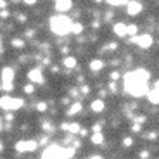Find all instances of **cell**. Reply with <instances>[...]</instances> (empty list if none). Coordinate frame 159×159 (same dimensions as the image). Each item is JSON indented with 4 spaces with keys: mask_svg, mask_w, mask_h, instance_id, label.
<instances>
[{
    "mask_svg": "<svg viewBox=\"0 0 159 159\" xmlns=\"http://www.w3.org/2000/svg\"><path fill=\"white\" fill-rule=\"evenodd\" d=\"M0 17H2V19H7V17H9V12H7V11H0Z\"/></svg>",
    "mask_w": 159,
    "mask_h": 159,
    "instance_id": "cell-28",
    "label": "cell"
},
{
    "mask_svg": "<svg viewBox=\"0 0 159 159\" xmlns=\"http://www.w3.org/2000/svg\"><path fill=\"white\" fill-rule=\"evenodd\" d=\"M5 119H9V121L12 119V114H11V112H7V114H5Z\"/></svg>",
    "mask_w": 159,
    "mask_h": 159,
    "instance_id": "cell-38",
    "label": "cell"
},
{
    "mask_svg": "<svg viewBox=\"0 0 159 159\" xmlns=\"http://www.w3.org/2000/svg\"><path fill=\"white\" fill-rule=\"evenodd\" d=\"M111 5H123V4H126V0H107Z\"/></svg>",
    "mask_w": 159,
    "mask_h": 159,
    "instance_id": "cell-24",
    "label": "cell"
},
{
    "mask_svg": "<svg viewBox=\"0 0 159 159\" xmlns=\"http://www.w3.org/2000/svg\"><path fill=\"white\" fill-rule=\"evenodd\" d=\"M36 147H38V142H35V140H19L16 143V151L21 152V154H24V152H33Z\"/></svg>",
    "mask_w": 159,
    "mask_h": 159,
    "instance_id": "cell-5",
    "label": "cell"
},
{
    "mask_svg": "<svg viewBox=\"0 0 159 159\" xmlns=\"http://www.w3.org/2000/svg\"><path fill=\"white\" fill-rule=\"evenodd\" d=\"M81 109H83L81 102H75V104H71V107L68 109V116H76L78 112H81Z\"/></svg>",
    "mask_w": 159,
    "mask_h": 159,
    "instance_id": "cell-13",
    "label": "cell"
},
{
    "mask_svg": "<svg viewBox=\"0 0 159 159\" xmlns=\"http://www.w3.org/2000/svg\"><path fill=\"white\" fill-rule=\"evenodd\" d=\"M64 66L66 68H69V69H73V68H76V59L73 56H68V57H64Z\"/></svg>",
    "mask_w": 159,
    "mask_h": 159,
    "instance_id": "cell-16",
    "label": "cell"
},
{
    "mask_svg": "<svg viewBox=\"0 0 159 159\" xmlns=\"http://www.w3.org/2000/svg\"><path fill=\"white\" fill-rule=\"evenodd\" d=\"M88 92H90L88 85H83V87H81V93H88Z\"/></svg>",
    "mask_w": 159,
    "mask_h": 159,
    "instance_id": "cell-31",
    "label": "cell"
},
{
    "mask_svg": "<svg viewBox=\"0 0 159 159\" xmlns=\"http://www.w3.org/2000/svg\"><path fill=\"white\" fill-rule=\"evenodd\" d=\"M104 107H106V104H104L102 99H97V100L92 102V111H93V112H102Z\"/></svg>",
    "mask_w": 159,
    "mask_h": 159,
    "instance_id": "cell-12",
    "label": "cell"
},
{
    "mask_svg": "<svg viewBox=\"0 0 159 159\" xmlns=\"http://www.w3.org/2000/svg\"><path fill=\"white\" fill-rule=\"evenodd\" d=\"M12 80H14V71H12L11 68H4V69H2V85L12 83Z\"/></svg>",
    "mask_w": 159,
    "mask_h": 159,
    "instance_id": "cell-11",
    "label": "cell"
},
{
    "mask_svg": "<svg viewBox=\"0 0 159 159\" xmlns=\"http://www.w3.org/2000/svg\"><path fill=\"white\" fill-rule=\"evenodd\" d=\"M5 5H7V2L5 0H0V9H5Z\"/></svg>",
    "mask_w": 159,
    "mask_h": 159,
    "instance_id": "cell-35",
    "label": "cell"
},
{
    "mask_svg": "<svg viewBox=\"0 0 159 159\" xmlns=\"http://www.w3.org/2000/svg\"><path fill=\"white\" fill-rule=\"evenodd\" d=\"M43 130H47V131H52L54 128H52V125H50V123H43Z\"/></svg>",
    "mask_w": 159,
    "mask_h": 159,
    "instance_id": "cell-29",
    "label": "cell"
},
{
    "mask_svg": "<svg viewBox=\"0 0 159 159\" xmlns=\"http://www.w3.org/2000/svg\"><path fill=\"white\" fill-rule=\"evenodd\" d=\"M17 19H19L21 23H23V21H26V16H24V14H19V16H17Z\"/></svg>",
    "mask_w": 159,
    "mask_h": 159,
    "instance_id": "cell-34",
    "label": "cell"
},
{
    "mask_svg": "<svg viewBox=\"0 0 159 159\" xmlns=\"http://www.w3.org/2000/svg\"><path fill=\"white\" fill-rule=\"evenodd\" d=\"M24 92H26V93H33V92H35V87H33V85H26V87H24Z\"/></svg>",
    "mask_w": 159,
    "mask_h": 159,
    "instance_id": "cell-26",
    "label": "cell"
},
{
    "mask_svg": "<svg viewBox=\"0 0 159 159\" xmlns=\"http://www.w3.org/2000/svg\"><path fill=\"white\" fill-rule=\"evenodd\" d=\"M0 130H4V121H2V118H0Z\"/></svg>",
    "mask_w": 159,
    "mask_h": 159,
    "instance_id": "cell-39",
    "label": "cell"
},
{
    "mask_svg": "<svg viewBox=\"0 0 159 159\" xmlns=\"http://www.w3.org/2000/svg\"><path fill=\"white\" fill-rule=\"evenodd\" d=\"M109 78H111L112 81H116V80H119V73L118 71H112L111 75H109Z\"/></svg>",
    "mask_w": 159,
    "mask_h": 159,
    "instance_id": "cell-25",
    "label": "cell"
},
{
    "mask_svg": "<svg viewBox=\"0 0 159 159\" xmlns=\"http://www.w3.org/2000/svg\"><path fill=\"white\" fill-rule=\"evenodd\" d=\"M104 68V62H102V59H93V61H92V62H90V69H92V71H100V69H102Z\"/></svg>",
    "mask_w": 159,
    "mask_h": 159,
    "instance_id": "cell-14",
    "label": "cell"
},
{
    "mask_svg": "<svg viewBox=\"0 0 159 159\" xmlns=\"http://www.w3.org/2000/svg\"><path fill=\"white\" fill-rule=\"evenodd\" d=\"M131 42H135L139 47L142 48H149L152 45V36L151 35H140V36H133L131 38Z\"/></svg>",
    "mask_w": 159,
    "mask_h": 159,
    "instance_id": "cell-6",
    "label": "cell"
},
{
    "mask_svg": "<svg viewBox=\"0 0 159 159\" xmlns=\"http://www.w3.org/2000/svg\"><path fill=\"white\" fill-rule=\"evenodd\" d=\"M149 100H151L152 104H159V92L157 90H154V88H152V90H149Z\"/></svg>",
    "mask_w": 159,
    "mask_h": 159,
    "instance_id": "cell-15",
    "label": "cell"
},
{
    "mask_svg": "<svg viewBox=\"0 0 159 159\" xmlns=\"http://www.w3.org/2000/svg\"><path fill=\"white\" fill-rule=\"evenodd\" d=\"M23 2H24L26 5H35V4H36V0H23Z\"/></svg>",
    "mask_w": 159,
    "mask_h": 159,
    "instance_id": "cell-32",
    "label": "cell"
},
{
    "mask_svg": "<svg viewBox=\"0 0 159 159\" xmlns=\"http://www.w3.org/2000/svg\"><path fill=\"white\" fill-rule=\"evenodd\" d=\"M35 35V31H33V30H28V31H26V36H33Z\"/></svg>",
    "mask_w": 159,
    "mask_h": 159,
    "instance_id": "cell-36",
    "label": "cell"
},
{
    "mask_svg": "<svg viewBox=\"0 0 159 159\" xmlns=\"http://www.w3.org/2000/svg\"><path fill=\"white\" fill-rule=\"evenodd\" d=\"M131 143H133V139H131V137H125V139H123V145H125V147H130Z\"/></svg>",
    "mask_w": 159,
    "mask_h": 159,
    "instance_id": "cell-23",
    "label": "cell"
},
{
    "mask_svg": "<svg viewBox=\"0 0 159 159\" xmlns=\"http://www.w3.org/2000/svg\"><path fill=\"white\" fill-rule=\"evenodd\" d=\"M71 19H69L68 16H64V14H59V16H52L50 17V30L56 35H68V33H71Z\"/></svg>",
    "mask_w": 159,
    "mask_h": 159,
    "instance_id": "cell-2",
    "label": "cell"
},
{
    "mask_svg": "<svg viewBox=\"0 0 159 159\" xmlns=\"http://www.w3.org/2000/svg\"><path fill=\"white\" fill-rule=\"evenodd\" d=\"M73 7L71 0H57L56 2V11L57 12H68Z\"/></svg>",
    "mask_w": 159,
    "mask_h": 159,
    "instance_id": "cell-9",
    "label": "cell"
},
{
    "mask_svg": "<svg viewBox=\"0 0 159 159\" xmlns=\"http://www.w3.org/2000/svg\"><path fill=\"white\" fill-rule=\"evenodd\" d=\"M0 43H2V38H0ZM0 47H2V45H0Z\"/></svg>",
    "mask_w": 159,
    "mask_h": 159,
    "instance_id": "cell-42",
    "label": "cell"
},
{
    "mask_svg": "<svg viewBox=\"0 0 159 159\" xmlns=\"http://www.w3.org/2000/svg\"><path fill=\"white\" fill-rule=\"evenodd\" d=\"M93 2H97V4H100V2H102V0H93Z\"/></svg>",
    "mask_w": 159,
    "mask_h": 159,
    "instance_id": "cell-41",
    "label": "cell"
},
{
    "mask_svg": "<svg viewBox=\"0 0 159 159\" xmlns=\"http://www.w3.org/2000/svg\"><path fill=\"white\" fill-rule=\"evenodd\" d=\"M56 2H57V0H56Z\"/></svg>",
    "mask_w": 159,
    "mask_h": 159,
    "instance_id": "cell-43",
    "label": "cell"
},
{
    "mask_svg": "<svg viewBox=\"0 0 159 159\" xmlns=\"http://www.w3.org/2000/svg\"><path fill=\"white\" fill-rule=\"evenodd\" d=\"M151 78L147 69H137V71H131L125 76V88L130 95L133 97H142L149 93V87L147 81Z\"/></svg>",
    "mask_w": 159,
    "mask_h": 159,
    "instance_id": "cell-1",
    "label": "cell"
},
{
    "mask_svg": "<svg viewBox=\"0 0 159 159\" xmlns=\"http://www.w3.org/2000/svg\"><path fill=\"white\" fill-rule=\"evenodd\" d=\"M109 90H111V92H116V90H118V87H116V83H109Z\"/></svg>",
    "mask_w": 159,
    "mask_h": 159,
    "instance_id": "cell-33",
    "label": "cell"
},
{
    "mask_svg": "<svg viewBox=\"0 0 159 159\" xmlns=\"http://www.w3.org/2000/svg\"><path fill=\"white\" fill-rule=\"evenodd\" d=\"M36 109H38L40 112H45L47 111V102H38L36 104Z\"/></svg>",
    "mask_w": 159,
    "mask_h": 159,
    "instance_id": "cell-22",
    "label": "cell"
},
{
    "mask_svg": "<svg viewBox=\"0 0 159 159\" xmlns=\"http://www.w3.org/2000/svg\"><path fill=\"white\" fill-rule=\"evenodd\" d=\"M81 31H83V24H81V23H73L71 33H75V35H80Z\"/></svg>",
    "mask_w": 159,
    "mask_h": 159,
    "instance_id": "cell-17",
    "label": "cell"
},
{
    "mask_svg": "<svg viewBox=\"0 0 159 159\" xmlns=\"http://www.w3.org/2000/svg\"><path fill=\"white\" fill-rule=\"evenodd\" d=\"M92 142L95 143V145L102 143L104 142V135H102V133H93V135H92Z\"/></svg>",
    "mask_w": 159,
    "mask_h": 159,
    "instance_id": "cell-18",
    "label": "cell"
},
{
    "mask_svg": "<svg viewBox=\"0 0 159 159\" xmlns=\"http://www.w3.org/2000/svg\"><path fill=\"white\" fill-rule=\"evenodd\" d=\"M2 149H4V143H2V142H0V151H2Z\"/></svg>",
    "mask_w": 159,
    "mask_h": 159,
    "instance_id": "cell-40",
    "label": "cell"
},
{
    "mask_svg": "<svg viewBox=\"0 0 159 159\" xmlns=\"http://www.w3.org/2000/svg\"><path fill=\"white\" fill-rule=\"evenodd\" d=\"M12 47H14V48H23L24 47V42L21 38H14V40H12Z\"/></svg>",
    "mask_w": 159,
    "mask_h": 159,
    "instance_id": "cell-20",
    "label": "cell"
},
{
    "mask_svg": "<svg viewBox=\"0 0 159 159\" xmlns=\"http://www.w3.org/2000/svg\"><path fill=\"white\" fill-rule=\"evenodd\" d=\"M24 106V99H16V97L4 95L0 99V107H4L5 111H16Z\"/></svg>",
    "mask_w": 159,
    "mask_h": 159,
    "instance_id": "cell-4",
    "label": "cell"
},
{
    "mask_svg": "<svg viewBox=\"0 0 159 159\" xmlns=\"http://www.w3.org/2000/svg\"><path fill=\"white\" fill-rule=\"evenodd\" d=\"M149 157V152L147 151H142L140 152V159H147Z\"/></svg>",
    "mask_w": 159,
    "mask_h": 159,
    "instance_id": "cell-30",
    "label": "cell"
},
{
    "mask_svg": "<svg viewBox=\"0 0 159 159\" xmlns=\"http://www.w3.org/2000/svg\"><path fill=\"white\" fill-rule=\"evenodd\" d=\"M126 12L130 14V16H137L139 12H142V4L140 2H128V5H126Z\"/></svg>",
    "mask_w": 159,
    "mask_h": 159,
    "instance_id": "cell-7",
    "label": "cell"
},
{
    "mask_svg": "<svg viewBox=\"0 0 159 159\" xmlns=\"http://www.w3.org/2000/svg\"><path fill=\"white\" fill-rule=\"evenodd\" d=\"M80 130H81V126H80L78 123H69L68 131H71V133H80Z\"/></svg>",
    "mask_w": 159,
    "mask_h": 159,
    "instance_id": "cell-19",
    "label": "cell"
},
{
    "mask_svg": "<svg viewBox=\"0 0 159 159\" xmlns=\"http://www.w3.org/2000/svg\"><path fill=\"white\" fill-rule=\"evenodd\" d=\"M28 78L31 80V83H43V75H42V71L36 69V68L28 73Z\"/></svg>",
    "mask_w": 159,
    "mask_h": 159,
    "instance_id": "cell-8",
    "label": "cell"
},
{
    "mask_svg": "<svg viewBox=\"0 0 159 159\" xmlns=\"http://www.w3.org/2000/svg\"><path fill=\"white\" fill-rule=\"evenodd\" d=\"M140 130H142V126H140L139 123H135V125H133V126H131V131H135V133H139Z\"/></svg>",
    "mask_w": 159,
    "mask_h": 159,
    "instance_id": "cell-27",
    "label": "cell"
},
{
    "mask_svg": "<svg viewBox=\"0 0 159 159\" xmlns=\"http://www.w3.org/2000/svg\"><path fill=\"white\" fill-rule=\"evenodd\" d=\"M137 31H139V26H137V24H128V35L135 36Z\"/></svg>",
    "mask_w": 159,
    "mask_h": 159,
    "instance_id": "cell-21",
    "label": "cell"
},
{
    "mask_svg": "<svg viewBox=\"0 0 159 159\" xmlns=\"http://www.w3.org/2000/svg\"><path fill=\"white\" fill-rule=\"evenodd\" d=\"M90 159H104V157H102V156H99V154H93Z\"/></svg>",
    "mask_w": 159,
    "mask_h": 159,
    "instance_id": "cell-37",
    "label": "cell"
},
{
    "mask_svg": "<svg viewBox=\"0 0 159 159\" xmlns=\"http://www.w3.org/2000/svg\"><path fill=\"white\" fill-rule=\"evenodd\" d=\"M112 31H114V35H118V36L128 35V24H125V23H116L114 26H112Z\"/></svg>",
    "mask_w": 159,
    "mask_h": 159,
    "instance_id": "cell-10",
    "label": "cell"
},
{
    "mask_svg": "<svg viewBox=\"0 0 159 159\" xmlns=\"http://www.w3.org/2000/svg\"><path fill=\"white\" fill-rule=\"evenodd\" d=\"M42 159H69L68 149H62L59 145H52L42 154Z\"/></svg>",
    "mask_w": 159,
    "mask_h": 159,
    "instance_id": "cell-3",
    "label": "cell"
}]
</instances>
